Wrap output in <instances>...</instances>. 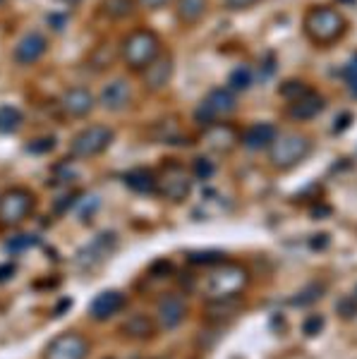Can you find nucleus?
<instances>
[{
  "mask_svg": "<svg viewBox=\"0 0 357 359\" xmlns=\"http://www.w3.org/2000/svg\"><path fill=\"white\" fill-rule=\"evenodd\" d=\"M151 139L159 144H173V147H177V144H189L177 118L156 120V123L151 125Z\"/></svg>",
  "mask_w": 357,
  "mask_h": 359,
  "instance_id": "18",
  "label": "nucleus"
},
{
  "mask_svg": "<svg viewBox=\"0 0 357 359\" xmlns=\"http://www.w3.org/2000/svg\"><path fill=\"white\" fill-rule=\"evenodd\" d=\"M187 314H189L187 299L177 292L163 294L156 304V323L163 328V331H173V328H177L187 318Z\"/></svg>",
  "mask_w": 357,
  "mask_h": 359,
  "instance_id": "10",
  "label": "nucleus"
},
{
  "mask_svg": "<svg viewBox=\"0 0 357 359\" xmlns=\"http://www.w3.org/2000/svg\"><path fill=\"white\" fill-rule=\"evenodd\" d=\"M250 287V271L243 264L218 262L204 276L201 292L209 302H233Z\"/></svg>",
  "mask_w": 357,
  "mask_h": 359,
  "instance_id": "2",
  "label": "nucleus"
},
{
  "mask_svg": "<svg viewBox=\"0 0 357 359\" xmlns=\"http://www.w3.org/2000/svg\"><path fill=\"white\" fill-rule=\"evenodd\" d=\"M259 3H264V0H226V8L230 13H243V10L255 8Z\"/></svg>",
  "mask_w": 357,
  "mask_h": 359,
  "instance_id": "27",
  "label": "nucleus"
},
{
  "mask_svg": "<svg viewBox=\"0 0 357 359\" xmlns=\"http://www.w3.org/2000/svg\"><path fill=\"white\" fill-rule=\"evenodd\" d=\"M113 130L106 125H89L84 130H79L77 135L72 137L70 142V154L74 158H82V161H89V158H96L106 151L108 147L113 144Z\"/></svg>",
  "mask_w": 357,
  "mask_h": 359,
  "instance_id": "7",
  "label": "nucleus"
},
{
  "mask_svg": "<svg viewBox=\"0 0 357 359\" xmlns=\"http://www.w3.org/2000/svg\"><path fill=\"white\" fill-rule=\"evenodd\" d=\"M161 36L151 29H135L125 36L120 55L132 72H144L161 55Z\"/></svg>",
  "mask_w": 357,
  "mask_h": 359,
  "instance_id": "3",
  "label": "nucleus"
},
{
  "mask_svg": "<svg viewBox=\"0 0 357 359\" xmlns=\"http://www.w3.org/2000/svg\"><path fill=\"white\" fill-rule=\"evenodd\" d=\"M192 192V172L177 161H166L156 172V194L168 201H185Z\"/></svg>",
  "mask_w": 357,
  "mask_h": 359,
  "instance_id": "5",
  "label": "nucleus"
},
{
  "mask_svg": "<svg viewBox=\"0 0 357 359\" xmlns=\"http://www.w3.org/2000/svg\"><path fill=\"white\" fill-rule=\"evenodd\" d=\"M101 106L111 113H120L132 103V89L125 79H113L111 84L103 86L101 96H99Z\"/></svg>",
  "mask_w": 357,
  "mask_h": 359,
  "instance_id": "16",
  "label": "nucleus"
},
{
  "mask_svg": "<svg viewBox=\"0 0 357 359\" xmlns=\"http://www.w3.org/2000/svg\"><path fill=\"white\" fill-rule=\"evenodd\" d=\"M209 13V0H177V20L185 27L199 25Z\"/></svg>",
  "mask_w": 357,
  "mask_h": 359,
  "instance_id": "21",
  "label": "nucleus"
},
{
  "mask_svg": "<svg viewBox=\"0 0 357 359\" xmlns=\"http://www.w3.org/2000/svg\"><path fill=\"white\" fill-rule=\"evenodd\" d=\"M321 326H324V318H321V316L307 318V323H304V333H307V335H316V333L321 331Z\"/></svg>",
  "mask_w": 357,
  "mask_h": 359,
  "instance_id": "28",
  "label": "nucleus"
},
{
  "mask_svg": "<svg viewBox=\"0 0 357 359\" xmlns=\"http://www.w3.org/2000/svg\"><path fill=\"white\" fill-rule=\"evenodd\" d=\"M60 106L70 118L79 120V118L91 115V111L96 108V98L86 86H70V89L60 96Z\"/></svg>",
  "mask_w": 357,
  "mask_h": 359,
  "instance_id": "13",
  "label": "nucleus"
},
{
  "mask_svg": "<svg viewBox=\"0 0 357 359\" xmlns=\"http://www.w3.org/2000/svg\"><path fill=\"white\" fill-rule=\"evenodd\" d=\"M22 127V113L15 106H0V135H13Z\"/></svg>",
  "mask_w": 357,
  "mask_h": 359,
  "instance_id": "24",
  "label": "nucleus"
},
{
  "mask_svg": "<svg viewBox=\"0 0 357 359\" xmlns=\"http://www.w3.org/2000/svg\"><path fill=\"white\" fill-rule=\"evenodd\" d=\"M343 74H345V79H348V82H353V79H357V55L348 62V67L343 69Z\"/></svg>",
  "mask_w": 357,
  "mask_h": 359,
  "instance_id": "30",
  "label": "nucleus"
},
{
  "mask_svg": "<svg viewBox=\"0 0 357 359\" xmlns=\"http://www.w3.org/2000/svg\"><path fill=\"white\" fill-rule=\"evenodd\" d=\"M156 326L159 323L149 314H132L128 321L120 326V331L130 340H151L154 335H156Z\"/></svg>",
  "mask_w": 357,
  "mask_h": 359,
  "instance_id": "19",
  "label": "nucleus"
},
{
  "mask_svg": "<svg viewBox=\"0 0 357 359\" xmlns=\"http://www.w3.org/2000/svg\"><path fill=\"white\" fill-rule=\"evenodd\" d=\"M142 79H144L147 91H151V94L163 91L166 86L170 84V79H173V57L161 53L156 60H154L151 65L142 72Z\"/></svg>",
  "mask_w": 357,
  "mask_h": 359,
  "instance_id": "15",
  "label": "nucleus"
},
{
  "mask_svg": "<svg viewBox=\"0 0 357 359\" xmlns=\"http://www.w3.org/2000/svg\"><path fill=\"white\" fill-rule=\"evenodd\" d=\"M36 199L34 194L25 187H13L0 196V225L5 228H17L20 223H25L34 213Z\"/></svg>",
  "mask_w": 357,
  "mask_h": 359,
  "instance_id": "8",
  "label": "nucleus"
},
{
  "mask_svg": "<svg viewBox=\"0 0 357 359\" xmlns=\"http://www.w3.org/2000/svg\"><path fill=\"white\" fill-rule=\"evenodd\" d=\"M125 184L135 192L151 194L156 192V172H151L149 168H137V170H130L125 175Z\"/></svg>",
  "mask_w": 357,
  "mask_h": 359,
  "instance_id": "22",
  "label": "nucleus"
},
{
  "mask_svg": "<svg viewBox=\"0 0 357 359\" xmlns=\"http://www.w3.org/2000/svg\"><path fill=\"white\" fill-rule=\"evenodd\" d=\"M312 139L302 132H285L276 137V142L269 147V161L276 170H292L312 154Z\"/></svg>",
  "mask_w": 357,
  "mask_h": 359,
  "instance_id": "4",
  "label": "nucleus"
},
{
  "mask_svg": "<svg viewBox=\"0 0 357 359\" xmlns=\"http://www.w3.org/2000/svg\"><path fill=\"white\" fill-rule=\"evenodd\" d=\"M101 8L111 20H128V17L135 15L137 0H103Z\"/></svg>",
  "mask_w": 357,
  "mask_h": 359,
  "instance_id": "23",
  "label": "nucleus"
},
{
  "mask_svg": "<svg viewBox=\"0 0 357 359\" xmlns=\"http://www.w3.org/2000/svg\"><path fill=\"white\" fill-rule=\"evenodd\" d=\"M29 245H34V237L27 235V240H25V235H20V240H13L8 247L10 249H22V247H29Z\"/></svg>",
  "mask_w": 357,
  "mask_h": 359,
  "instance_id": "31",
  "label": "nucleus"
},
{
  "mask_svg": "<svg viewBox=\"0 0 357 359\" xmlns=\"http://www.w3.org/2000/svg\"><path fill=\"white\" fill-rule=\"evenodd\" d=\"M326 108V101L321 98L316 91L307 89L304 94L295 96L288 101V108H285V115L290 120H297V123H307V120H314L324 113Z\"/></svg>",
  "mask_w": 357,
  "mask_h": 359,
  "instance_id": "11",
  "label": "nucleus"
},
{
  "mask_svg": "<svg viewBox=\"0 0 357 359\" xmlns=\"http://www.w3.org/2000/svg\"><path fill=\"white\" fill-rule=\"evenodd\" d=\"M343 3H355V0H343Z\"/></svg>",
  "mask_w": 357,
  "mask_h": 359,
  "instance_id": "33",
  "label": "nucleus"
},
{
  "mask_svg": "<svg viewBox=\"0 0 357 359\" xmlns=\"http://www.w3.org/2000/svg\"><path fill=\"white\" fill-rule=\"evenodd\" d=\"M140 5L149 13H154V10H163L166 5H170V0H140Z\"/></svg>",
  "mask_w": 357,
  "mask_h": 359,
  "instance_id": "29",
  "label": "nucleus"
},
{
  "mask_svg": "<svg viewBox=\"0 0 357 359\" xmlns=\"http://www.w3.org/2000/svg\"><path fill=\"white\" fill-rule=\"evenodd\" d=\"M348 89H350V94H353L357 98V79H353V82H348Z\"/></svg>",
  "mask_w": 357,
  "mask_h": 359,
  "instance_id": "32",
  "label": "nucleus"
},
{
  "mask_svg": "<svg viewBox=\"0 0 357 359\" xmlns=\"http://www.w3.org/2000/svg\"><path fill=\"white\" fill-rule=\"evenodd\" d=\"M201 142L216 154H230L240 144V132L230 123H214V125L204 127Z\"/></svg>",
  "mask_w": 357,
  "mask_h": 359,
  "instance_id": "12",
  "label": "nucleus"
},
{
  "mask_svg": "<svg viewBox=\"0 0 357 359\" xmlns=\"http://www.w3.org/2000/svg\"><path fill=\"white\" fill-rule=\"evenodd\" d=\"M89 355V340L79 333H62L46 345L43 359H86Z\"/></svg>",
  "mask_w": 357,
  "mask_h": 359,
  "instance_id": "9",
  "label": "nucleus"
},
{
  "mask_svg": "<svg viewBox=\"0 0 357 359\" xmlns=\"http://www.w3.org/2000/svg\"><path fill=\"white\" fill-rule=\"evenodd\" d=\"M125 302H128L125 292L106 290V292L96 294V299L89 306V314H91V318H96V321H106V318H113L118 314V311L125 306Z\"/></svg>",
  "mask_w": 357,
  "mask_h": 359,
  "instance_id": "17",
  "label": "nucleus"
},
{
  "mask_svg": "<svg viewBox=\"0 0 357 359\" xmlns=\"http://www.w3.org/2000/svg\"><path fill=\"white\" fill-rule=\"evenodd\" d=\"M216 170V165L211 163L209 158H197L194 161V175H197L199 180H204V177H209L211 172Z\"/></svg>",
  "mask_w": 357,
  "mask_h": 359,
  "instance_id": "26",
  "label": "nucleus"
},
{
  "mask_svg": "<svg viewBox=\"0 0 357 359\" xmlns=\"http://www.w3.org/2000/svg\"><path fill=\"white\" fill-rule=\"evenodd\" d=\"M252 84V69L250 67H240V69H235L233 74H230V86L233 89H247V86Z\"/></svg>",
  "mask_w": 357,
  "mask_h": 359,
  "instance_id": "25",
  "label": "nucleus"
},
{
  "mask_svg": "<svg viewBox=\"0 0 357 359\" xmlns=\"http://www.w3.org/2000/svg\"><path fill=\"white\" fill-rule=\"evenodd\" d=\"M235 111H238V96L233 89H211L194 111V120L201 127H209L214 123H223Z\"/></svg>",
  "mask_w": 357,
  "mask_h": 359,
  "instance_id": "6",
  "label": "nucleus"
},
{
  "mask_svg": "<svg viewBox=\"0 0 357 359\" xmlns=\"http://www.w3.org/2000/svg\"><path fill=\"white\" fill-rule=\"evenodd\" d=\"M48 50V39L39 32H29L15 46V62L17 65H34L46 55Z\"/></svg>",
  "mask_w": 357,
  "mask_h": 359,
  "instance_id": "14",
  "label": "nucleus"
},
{
  "mask_svg": "<svg viewBox=\"0 0 357 359\" xmlns=\"http://www.w3.org/2000/svg\"><path fill=\"white\" fill-rule=\"evenodd\" d=\"M302 29L307 41L316 48H331L338 41H343L350 29V22L341 10L333 5H312L304 13Z\"/></svg>",
  "mask_w": 357,
  "mask_h": 359,
  "instance_id": "1",
  "label": "nucleus"
},
{
  "mask_svg": "<svg viewBox=\"0 0 357 359\" xmlns=\"http://www.w3.org/2000/svg\"><path fill=\"white\" fill-rule=\"evenodd\" d=\"M276 137H278V130H276L271 123H257L240 137V142H243L247 149H252V151H259V149L271 147L276 142Z\"/></svg>",
  "mask_w": 357,
  "mask_h": 359,
  "instance_id": "20",
  "label": "nucleus"
}]
</instances>
